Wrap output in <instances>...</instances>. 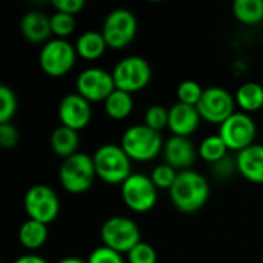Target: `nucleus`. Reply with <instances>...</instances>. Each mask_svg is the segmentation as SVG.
Wrapping results in <instances>:
<instances>
[{
    "instance_id": "7",
    "label": "nucleus",
    "mask_w": 263,
    "mask_h": 263,
    "mask_svg": "<svg viewBox=\"0 0 263 263\" xmlns=\"http://www.w3.org/2000/svg\"><path fill=\"white\" fill-rule=\"evenodd\" d=\"M117 89L129 94L145 89L153 77L151 65L140 55H126L120 59L111 71Z\"/></svg>"
},
{
    "instance_id": "14",
    "label": "nucleus",
    "mask_w": 263,
    "mask_h": 263,
    "mask_svg": "<svg viewBox=\"0 0 263 263\" xmlns=\"http://www.w3.org/2000/svg\"><path fill=\"white\" fill-rule=\"evenodd\" d=\"M57 114H59L60 125L76 131L86 128L92 117L91 103L79 92H69L63 96L59 103Z\"/></svg>"
},
{
    "instance_id": "29",
    "label": "nucleus",
    "mask_w": 263,
    "mask_h": 263,
    "mask_svg": "<svg viewBox=\"0 0 263 263\" xmlns=\"http://www.w3.org/2000/svg\"><path fill=\"white\" fill-rule=\"evenodd\" d=\"M177 174H179L177 170H174L173 166H170L168 163L163 162V163L153 168L149 177H151V180L157 190H168L170 191L171 186L174 185L176 179H177Z\"/></svg>"
},
{
    "instance_id": "35",
    "label": "nucleus",
    "mask_w": 263,
    "mask_h": 263,
    "mask_svg": "<svg viewBox=\"0 0 263 263\" xmlns=\"http://www.w3.org/2000/svg\"><path fill=\"white\" fill-rule=\"evenodd\" d=\"M12 263H48V260L39 254H34V253H28V254H23L20 257H17Z\"/></svg>"
},
{
    "instance_id": "18",
    "label": "nucleus",
    "mask_w": 263,
    "mask_h": 263,
    "mask_svg": "<svg viewBox=\"0 0 263 263\" xmlns=\"http://www.w3.org/2000/svg\"><path fill=\"white\" fill-rule=\"evenodd\" d=\"M20 32L25 40L31 43H46L52 37L51 29V15H46L42 11H28L20 18Z\"/></svg>"
},
{
    "instance_id": "2",
    "label": "nucleus",
    "mask_w": 263,
    "mask_h": 263,
    "mask_svg": "<svg viewBox=\"0 0 263 263\" xmlns=\"http://www.w3.org/2000/svg\"><path fill=\"white\" fill-rule=\"evenodd\" d=\"M163 139L159 131L151 129L145 123L126 128L120 139V146L133 162H149L163 153Z\"/></svg>"
},
{
    "instance_id": "11",
    "label": "nucleus",
    "mask_w": 263,
    "mask_h": 263,
    "mask_svg": "<svg viewBox=\"0 0 263 263\" xmlns=\"http://www.w3.org/2000/svg\"><path fill=\"white\" fill-rule=\"evenodd\" d=\"M217 134L227 143L230 151L240 153L242 149L254 143L257 134V125L250 114L243 111H236L219 126Z\"/></svg>"
},
{
    "instance_id": "3",
    "label": "nucleus",
    "mask_w": 263,
    "mask_h": 263,
    "mask_svg": "<svg viewBox=\"0 0 263 263\" xmlns=\"http://www.w3.org/2000/svg\"><path fill=\"white\" fill-rule=\"evenodd\" d=\"M96 174L100 180L109 185H122L131 174V159L120 145H100L92 154Z\"/></svg>"
},
{
    "instance_id": "8",
    "label": "nucleus",
    "mask_w": 263,
    "mask_h": 263,
    "mask_svg": "<svg viewBox=\"0 0 263 263\" xmlns=\"http://www.w3.org/2000/svg\"><path fill=\"white\" fill-rule=\"evenodd\" d=\"M139 22L136 14L128 8H116L103 20L102 34L108 43V48L123 49L137 35Z\"/></svg>"
},
{
    "instance_id": "10",
    "label": "nucleus",
    "mask_w": 263,
    "mask_h": 263,
    "mask_svg": "<svg viewBox=\"0 0 263 263\" xmlns=\"http://www.w3.org/2000/svg\"><path fill=\"white\" fill-rule=\"evenodd\" d=\"M23 208L28 219L49 225L60 213V200L51 186L37 183L26 190L23 196Z\"/></svg>"
},
{
    "instance_id": "26",
    "label": "nucleus",
    "mask_w": 263,
    "mask_h": 263,
    "mask_svg": "<svg viewBox=\"0 0 263 263\" xmlns=\"http://www.w3.org/2000/svg\"><path fill=\"white\" fill-rule=\"evenodd\" d=\"M76 26H77L76 15L60 12V11H55L51 15L52 35H55L57 39H66L68 35H71L76 31Z\"/></svg>"
},
{
    "instance_id": "15",
    "label": "nucleus",
    "mask_w": 263,
    "mask_h": 263,
    "mask_svg": "<svg viewBox=\"0 0 263 263\" xmlns=\"http://www.w3.org/2000/svg\"><path fill=\"white\" fill-rule=\"evenodd\" d=\"M197 149L190 137L171 136L163 145V159L165 163L173 166L177 171L190 170L194 165L197 157Z\"/></svg>"
},
{
    "instance_id": "20",
    "label": "nucleus",
    "mask_w": 263,
    "mask_h": 263,
    "mask_svg": "<svg viewBox=\"0 0 263 263\" xmlns=\"http://www.w3.org/2000/svg\"><path fill=\"white\" fill-rule=\"evenodd\" d=\"M74 46H76L79 57H82L85 60H97L105 54L108 43H106L102 31L89 29V31L82 32L77 37Z\"/></svg>"
},
{
    "instance_id": "6",
    "label": "nucleus",
    "mask_w": 263,
    "mask_h": 263,
    "mask_svg": "<svg viewBox=\"0 0 263 263\" xmlns=\"http://www.w3.org/2000/svg\"><path fill=\"white\" fill-rule=\"evenodd\" d=\"M102 243L120 254H128L142 242L139 225L126 216H112L106 219L100 228Z\"/></svg>"
},
{
    "instance_id": "1",
    "label": "nucleus",
    "mask_w": 263,
    "mask_h": 263,
    "mask_svg": "<svg viewBox=\"0 0 263 263\" xmlns=\"http://www.w3.org/2000/svg\"><path fill=\"white\" fill-rule=\"evenodd\" d=\"M168 193L171 203L177 211L193 214L206 205L210 199V183L203 174L194 170H185L179 171L177 179Z\"/></svg>"
},
{
    "instance_id": "19",
    "label": "nucleus",
    "mask_w": 263,
    "mask_h": 263,
    "mask_svg": "<svg viewBox=\"0 0 263 263\" xmlns=\"http://www.w3.org/2000/svg\"><path fill=\"white\" fill-rule=\"evenodd\" d=\"M49 145L54 154H57L62 159H66L79 153V145H80L79 131L59 125L57 128H54V131L49 136Z\"/></svg>"
},
{
    "instance_id": "22",
    "label": "nucleus",
    "mask_w": 263,
    "mask_h": 263,
    "mask_svg": "<svg viewBox=\"0 0 263 263\" xmlns=\"http://www.w3.org/2000/svg\"><path fill=\"white\" fill-rule=\"evenodd\" d=\"M234 99L236 105L247 114L263 109V85L257 82H245L237 88Z\"/></svg>"
},
{
    "instance_id": "31",
    "label": "nucleus",
    "mask_w": 263,
    "mask_h": 263,
    "mask_svg": "<svg viewBox=\"0 0 263 263\" xmlns=\"http://www.w3.org/2000/svg\"><path fill=\"white\" fill-rule=\"evenodd\" d=\"M126 260L128 263H157V251L151 243L142 240L126 254Z\"/></svg>"
},
{
    "instance_id": "13",
    "label": "nucleus",
    "mask_w": 263,
    "mask_h": 263,
    "mask_svg": "<svg viewBox=\"0 0 263 263\" xmlns=\"http://www.w3.org/2000/svg\"><path fill=\"white\" fill-rule=\"evenodd\" d=\"M116 89L112 74L99 66L85 68L76 79V92L85 97L89 103L105 102Z\"/></svg>"
},
{
    "instance_id": "4",
    "label": "nucleus",
    "mask_w": 263,
    "mask_h": 263,
    "mask_svg": "<svg viewBox=\"0 0 263 263\" xmlns=\"http://www.w3.org/2000/svg\"><path fill=\"white\" fill-rule=\"evenodd\" d=\"M96 166L92 156L86 153H76L62 160L59 168V180L62 186L71 194H82L88 191L96 180Z\"/></svg>"
},
{
    "instance_id": "21",
    "label": "nucleus",
    "mask_w": 263,
    "mask_h": 263,
    "mask_svg": "<svg viewBox=\"0 0 263 263\" xmlns=\"http://www.w3.org/2000/svg\"><path fill=\"white\" fill-rule=\"evenodd\" d=\"M18 242L20 245L34 253L37 250H40L46 240H48V225L42 223V222H37V220H32V219H26L20 228H18Z\"/></svg>"
},
{
    "instance_id": "12",
    "label": "nucleus",
    "mask_w": 263,
    "mask_h": 263,
    "mask_svg": "<svg viewBox=\"0 0 263 263\" xmlns=\"http://www.w3.org/2000/svg\"><path fill=\"white\" fill-rule=\"evenodd\" d=\"M236 99L223 86H208L203 91L197 111L202 120L217 123L219 126L236 112Z\"/></svg>"
},
{
    "instance_id": "37",
    "label": "nucleus",
    "mask_w": 263,
    "mask_h": 263,
    "mask_svg": "<svg viewBox=\"0 0 263 263\" xmlns=\"http://www.w3.org/2000/svg\"><path fill=\"white\" fill-rule=\"evenodd\" d=\"M262 263H263V254H262Z\"/></svg>"
},
{
    "instance_id": "24",
    "label": "nucleus",
    "mask_w": 263,
    "mask_h": 263,
    "mask_svg": "<svg viewBox=\"0 0 263 263\" xmlns=\"http://www.w3.org/2000/svg\"><path fill=\"white\" fill-rule=\"evenodd\" d=\"M228 151L230 149H228L227 143L222 140V137L219 134L206 136L197 148L199 157L210 165H216L220 160H223L227 157Z\"/></svg>"
},
{
    "instance_id": "36",
    "label": "nucleus",
    "mask_w": 263,
    "mask_h": 263,
    "mask_svg": "<svg viewBox=\"0 0 263 263\" xmlns=\"http://www.w3.org/2000/svg\"><path fill=\"white\" fill-rule=\"evenodd\" d=\"M55 263H86V260L80 259V257H74V256H69V257H63L60 259L59 262Z\"/></svg>"
},
{
    "instance_id": "9",
    "label": "nucleus",
    "mask_w": 263,
    "mask_h": 263,
    "mask_svg": "<svg viewBox=\"0 0 263 263\" xmlns=\"http://www.w3.org/2000/svg\"><path fill=\"white\" fill-rule=\"evenodd\" d=\"M120 196L123 203L131 211L143 214L156 206L159 190L156 188L149 176L142 173H133L120 185Z\"/></svg>"
},
{
    "instance_id": "30",
    "label": "nucleus",
    "mask_w": 263,
    "mask_h": 263,
    "mask_svg": "<svg viewBox=\"0 0 263 263\" xmlns=\"http://www.w3.org/2000/svg\"><path fill=\"white\" fill-rule=\"evenodd\" d=\"M17 112L15 92L8 86H0V123H9Z\"/></svg>"
},
{
    "instance_id": "5",
    "label": "nucleus",
    "mask_w": 263,
    "mask_h": 263,
    "mask_svg": "<svg viewBox=\"0 0 263 263\" xmlns=\"http://www.w3.org/2000/svg\"><path fill=\"white\" fill-rule=\"evenodd\" d=\"M77 57L76 46L71 42L52 37L39 52V65L46 76L63 77L74 68Z\"/></svg>"
},
{
    "instance_id": "33",
    "label": "nucleus",
    "mask_w": 263,
    "mask_h": 263,
    "mask_svg": "<svg viewBox=\"0 0 263 263\" xmlns=\"http://www.w3.org/2000/svg\"><path fill=\"white\" fill-rule=\"evenodd\" d=\"M18 142L17 128L9 123H0V145L3 149H12Z\"/></svg>"
},
{
    "instance_id": "27",
    "label": "nucleus",
    "mask_w": 263,
    "mask_h": 263,
    "mask_svg": "<svg viewBox=\"0 0 263 263\" xmlns=\"http://www.w3.org/2000/svg\"><path fill=\"white\" fill-rule=\"evenodd\" d=\"M170 120V108H165L162 105H151L145 109L143 114V123L149 126L154 131H162L168 128Z\"/></svg>"
},
{
    "instance_id": "17",
    "label": "nucleus",
    "mask_w": 263,
    "mask_h": 263,
    "mask_svg": "<svg viewBox=\"0 0 263 263\" xmlns=\"http://www.w3.org/2000/svg\"><path fill=\"white\" fill-rule=\"evenodd\" d=\"M237 173L251 183H263V145L253 143L236 156Z\"/></svg>"
},
{
    "instance_id": "34",
    "label": "nucleus",
    "mask_w": 263,
    "mask_h": 263,
    "mask_svg": "<svg viewBox=\"0 0 263 263\" xmlns=\"http://www.w3.org/2000/svg\"><path fill=\"white\" fill-rule=\"evenodd\" d=\"M52 6L55 11L76 15L85 8V0H52Z\"/></svg>"
},
{
    "instance_id": "32",
    "label": "nucleus",
    "mask_w": 263,
    "mask_h": 263,
    "mask_svg": "<svg viewBox=\"0 0 263 263\" xmlns=\"http://www.w3.org/2000/svg\"><path fill=\"white\" fill-rule=\"evenodd\" d=\"M86 263H125V259L120 253L102 245L91 251Z\"/></svg>"
},
{
    "instance_id": "23",
    "label": "nucleus",
    "mask_w": 263,
    "mask_h": 263,
    "mask_svg": "<svg viewBox=\"0 0 263 263\" xmlns=\"http://www.w3.org/2000/svg\"><path fill=\"white\" fill-rule=\"evenodd\" d=\"M103 109L108 117L114 120H125L134 109L133 94L116 88L109 94V97L103 102Z\"/></svg>"
},
{
    "instance_id": "16",
    "label": "nucleus",
    "mask_w": 263,
    "mask_h": 263,
    "mask_svg": "<svg viewBox=\"0 0 263 263\" xmlns=\"http://www.w3.org/2000/svg\"><path fill=\"white\" fill-rule=\"evenodd\" d=\"M200 120L202 117L197 111V106L177 102L170 108L168 129L173 133V136L190 137L197 131Z\"/></svg>"
},
{
    "instance_id": "28",
    "label": "nucleus",
    "mask_w": 263,
    "mask_h": 263,
    "mask_svg": "<svg viewBox=\"0 0 263 263\" xmlns=\"http://www.w3.org/2000/svg\"><path fill=\"white\" fill-rule=\"evenodd\" d=\"M203 91L205 89L200 86L199 82H196V80H183L177 86V99H179L180 103L197 106V103L200 102V99L203 96Z\"/></svg>"
},
{
    "instance_id": "25",
    "label": "nucleus",
    "mask_w": 263,
    "mask_h": 263,
    "mask_svg": "<svg viewBox=\"0 0 263 263\" xmlns=\"http://www.w3.org/2000/svg\"><path fill=\"white\" fill-rule=\"evenodd\" d=\"M233 14L243 25H257L263 20V0H236Z\"/></svg>"
}]
</instances>
